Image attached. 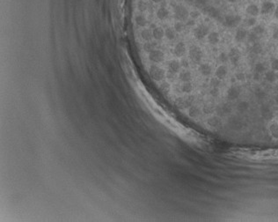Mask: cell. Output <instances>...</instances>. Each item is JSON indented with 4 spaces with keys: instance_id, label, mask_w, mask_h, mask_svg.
Masks as SVG:
<instances>
[{
    "instance_id": "6da1fadb",
    "label": "cell",
    "mask_w": 278,
    "mask_h": 222,
    "mask_svg": "<svg viewBox=\"0 0 278 222\" xmlns=\"http://www.w3.org/2000/svg\"><path fill=\"white\" fill-rule=\"evenodd\" d=\"M242 20V18L238 14L235 15H227L224 17V19L222 20V23L224 27H228V28H234L240 25V21Z\"/></svg>"
},
{
    "instance_id": "9c48e42d",
    "label": "cell",
    "mask_w": 278,
    "mask_h": 222,
    "mask_svg": "<svg viewBox=\"0 0 278 222\" xmlns=\"http://www.w3.org/2000/svg\"><path fill=\"white\" fill-rule=\"evenodd\" d=\"M227 1H228L229 3H235V2H236L237 0H227Z\"/></svg>"
},
{
    "instance_id": "52a82bcc",
    "label": "cell",
    "mask_w": 278,
    "mask_h": 222,
    "mask_svg": "<svg viewBox=\"0 0 278 222\" xmlns=\"http://www.w3.org/2000/svg\"><path fill=\"white\" fill-rule=\"evenodd\" d=\"M272 37H273V39H275L276 41H278V28H276V29L274 30V32H273V34H272Z\"/></svg>"
},
{
    "instance_id": "277c9868",
    "label": "cell",
    "mask_w": 278,
    "mask_h": 222,
    "mask_svg": "<svg viewBox=\"0 0 278 222\" xmlns=\"http://www.w3.org/2000/svg\"><path fill=\"white\" fill-rule=\"evenodd\" d=\"M245 11H246L247 14L251 15L252 17H255L257 16V15H259V13H260V11H260L259 7H258L256 5L252 4V5H249V6L246 7Z\"/></svg>"
},
{
    "instance_id": "7a4b0ae2",
    "label": "cell",
    "mask_w": 278,
    "mask_h": 222,
    "mask_svg": "<svg viewBox=\"0 0 278 222\" xmlns=\"http://www.w3.org/2000/svg\"><path fill=\"white\" fill-rule=\"evenodd\" d=\"M247 30H245V28H239L237 29V31L235 33L234 40L236 43H242L244 42L246 37H247Z\"/></svg>"
},
{
    "instance_id": "5b68a950",
    "label": "cell",
    "mask_w": 278,
    "mask_h": 222,
    "mask_svg": "<svg viewBox=\"0 0 278 222\" xmlns=\"http://www.w3.org/2000/svg\"><path fill=\"white\" fill-rule=\"evenodd\" d=\"M252 32H254V34H256L257 35H260V34H262L265 32V28L262 25H255L253 27V29H252Z\"/></svg>"
},
{
    "instance_id": "3957f363",
    "label": "cell",
    "mask_w": 278,
    "mask_h": 222,
    "mask_svg": "<svg viewBox=\"0 0 278 222\" xmlns=\"http://www.w3.org/2000/svg\"><path fill=\"white\" fill-rule=\"evenodd\" d=\"M275 9H276V6L273 2L266 1L262 4L261 12H262V14H268V13H271L272 11H275Z\"/></svg>"
},
{
    "instance_id": "ba28073f",
    "label": "cell",
    "mask_w": 278,
    "mask_h": 222,
    "mask_svg": "<svg viewBox=\"0 0 278 222\" xmlns=\"http://www.w3.org/2000/svg\"><path fill=\"white\" fill-rule=\"evenodd\" d=\"M274 16H275V18L278 19V6L276 7L275 11H274Z\"/></svg>"
},
{
    "instance_id": "8992f818",
    "label": "cell",
    "mask_w": 278,
    "mask_h": 222,
    "mask_svg": "<svg viewBox=\"0 0 278 222\" xmlns=\"http://www.w3.org/2000/svg\"><path fill=\"white\" fill-rule=\"evenodd\" d=\"M246 25L248 26V27H254V26H255V24H256V19L254 18V17H251V18H249V19H247L246 20Z\"/></svg>"
}]
</instances>
